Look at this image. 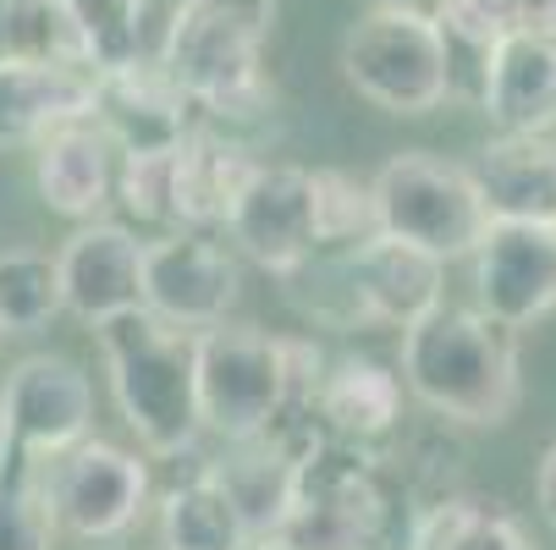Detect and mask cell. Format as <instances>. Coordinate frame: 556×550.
I'll use <instances>...</instances> for the list:
<instances>
[{"label": "cell", "instance_id": "27", "mask_svg": "<svg viewBox=\"0 0 556 550\" xmlns=\"http://www.w3.org/2000/svg\"><path fill=\"white\" fill-rule=\"evenodd\" d=\"M66 12L77 17V28L89 34L94 72L143 55V17H149V0H66Z\"/></svg>", "mask_w": 556, "mask_h": 550}, {"label": "cell", "instance_id": "7", "mask_svg": "<svg viewBox=\"0 0 556 550\" xmlns=\"http://www.w3.org/2000/svg\"><path fill=\"white\" fill-rule=\"evenodd\" d=\"M342 77L386 116H430L452 100L446 44L430 12L369 7L342 34Z\"/></svg>", "mask_w": 556, "mask_h": 550}, {"label": "cell", "instance_id": "20", "mask_svg": "<svg viewBox=\"0 0 556 550\" xmlns=\"http://www.w3.org/2000/svg\"><path fill=\"white\" fill-rule=\"evenodd\" d=\"M491 220H540L556 226V138L551 132H496L473 154Z\"/></svg>", "mask_w": 556, "mask_h": 550}, {"label": "cell", "instance_id": "28", "mask_svg": "<svg viewBox=\"0 0 556 550\" xmlns=\"http://www.w3.org/2000/svg\"><path fill=\"white\" fill-rule=\"evenodd\" d=\"M172 166H177V143H172V149L122 154L116 204H122L138 226H177V215H172Z\"/></svg>", "mask_w": 556, "mask_h": 550}, {"label": "cell", "instance_id": "29", "mask_svg": "<svg viewBox=\"0 0 556 550\" xmlns=\"http://www.w3.org/2000/svg\"><path fill=\"white\" fill-rule=\"evenodd\" d=\"M314 193H320V226H326V248H353L380 231L375 188L353 182L348 171H314Z\"/></svg>", "mask_w": 556, "mask_h": 550}, {"label": "cell", "instance_id": "18", "mask_svg": "<svg viewBox=\"0 0 556 550\" xmlns=\"http://www.w3.org/2000/svg\"><path fill=\"white\" fill-rule=\"evenodd\" d=\"M254 166L260 161L237 138H220L215 127H193L177 143V166H172V215H177L172 231L226 226L249 177H254Z\"/></svg>", "mask_w": 556, "mask_h": 550}, {"label": "cell", "instance_id": "9", "mask_svg": "<svg viewBox=\"0 0 556 550\" xmlns=\"http://www.w3.org/2000/svg\"><path fill=\"white\" fill-rule=\"evenodd\" d=\"M226 238L237 243V254L254 259L270 276H292L303 270L314 254L326 248V226H320V193H314V171L303 166H281V161H260L243 199H237Z\"/></svg>", "mask_w": 556, "mask_h": 550}, {"label": "cell", "instance_id": "8", "mask_svg": "<svg viewBox=\"0 0 556 550\" xmlns=\"http://www.w3.org/2000/svg\"><path fill=\"white\" fill-rule=\"evenodd\" d=\"M45 485H50L61 534L84 545H116L138 528L149 507V462L127 446L89 435L45 462Z\"/></svg>", "mask_w": 556, "mask_h": 550}, {"label": "cell", "instance_id": "17", "mask_svg": "<svg viewBox=\"0 0 556 550\" xmlns=\"http://www.w3.org/2000/svg\"><path fill=\"white\" fill-rule=\"evenodd\" d=\"M94 116V72L55 61H0V149H34L55 127Z\"/></svg>", "mask_w": 556, "mask_h": 550}, {"label": "cell", "instance_id": "25", "mask_svg": "<svg viewBox=\"0 0 556 550\" xmlns=\"http://www.w3.org/2000/svg\"><path fill=\"white\" fill-rule=\"evenodd\" d=\"M61 308H66V292H61V265L50 254H34V248L0 254V325H7V336L45 331Z\"/></svg>", "mask_w": 556, "mask_h": 550}, {"label": "cell", "instance_id": "34", "mask_svg": "<svg viewBox=\"0 0 556 550\" xmlns=\"http://www.w3.org/2000/svg\"><path fill=\"white\" fill-rule=\"evenodd\" d=\"M12 451H17V446H12V424H7V402H0V468L12 462Z\"/></svg>", "mask_w": 556, "mask_h": 550}, {"label": "cell", "instance_id": "19", "mask_svg": "<svg viewBox=\"0 0 556 550\" xmlns=\"http://www.w3.org/2000/svg\"><path fill=\"white\" fill-rule=\"evenodd\" d=\"M480 111L502 132H556V28H513L496 44Z\"/></svg>", "mask_w": 556, "mask_h": 550}, {"label": "cell", "instance_id": "22", "mask_svg": "<svg viewBox=\"0 0 556 550\" xmlns=\"http://www.w3.org/2000/svg\"><path fill=\"white\" fill-rule=\"evenodd\" d=\"M254 539L243 501L215 474V462L161 496V550H254Z\"/></svg>", "mask_w": 556, "mask_h": 550}, {"label": "cell", "instance_id": "21", "mask_svg": "<svg viewBox=\"0 0 556 550\" xmlns=\"http://www.w3.org/2000/svg\"><path fill=\"white\" fill-rule=\"evenodd\" d=\"M403 397H408L403 369H391L380 358H364V353H348V358L326 363L314 413H320V424L331 435L375 446V440L403 430Z\"/></svg>", "mask_w": 556, "mask_h": 550}, {"label": "cell", "instance_id": "35", "mask_svg": "<svg viewBox=\"0 0 556 550\" xmlns=\"http://www.w3.org/2000/svg\"><path fill=\"white\" fill-rule=\"evenodd\" d=\"M254 550H303V545H292V539H281V534H265V539H254Z\"/></svg>", "mask_w": 556, "mask_h": 550}, {"label": "cell", "instance_id": "33", "mask_svg": "<svg viewBox=\"0 0 556 550\" xmlns=\"http://www.w3.org/2000/svg\"><path fill=\"white\" fill-rule=\"evenodd\" d=\"M12 0H0V61H12Z\"/></svg>", "mask_w": 556, "mask_h": 550}, {"label": "cell", "instance_id": "12", "mask_svg": "<svg viewBox=\"0 0 556 550\" xmlns=\"http://www.w3.org/2000/svg\"><path fill=\"white\" fill-rule=\"evenodd\" d=\"M342 281H348L353 314L364 325L408 331L446 303L441 297L446 259H435L430 248H419L408 238H391V231H375V238H364L342 254Z\"/></svg>", "mask_w": 556, "mask_h": 550}, {"label": "cell", "instance_id": "14", "mask_svg": "<svg viewBox=\"0 0 556 550\" xmlns=\"http://www.w3.org/2000/svg\"><path fill=\"white\" fill-rule=\"evenodd\" d=\"M143 259H149V243H138L132 226L77 220V231L55 254L66 314H77L84 325H105L116 314L143 308Z\"/></svg>", "mask_w": 556, "mask_h": 550}, {"label": "cell", "instance_id": "15", "mask_svg": "<svg viewBox=\"0 0 556 550\" xmlns=\"http://www.w3.org/2000/svg\"><path fill=\"white\" fill-rule=\"evenodd\" d=\"M193 111L199 105L182 94L161 55H138L94 72V121L116 138L122 154L182 143L193 132Z\"/></svg>", "mask_w": 556, "mask_h": 550}, {"label": "cell", "instance_id": "23", "mask_svg": "<svg viewBox=\"0 0 556 550\" xmlns=\"http://www.w3.org/2000/svg\"><path fill=\"white\" fill-rule=\"evenodd\" d=\"M408 550H534V545L502 501L452 490V496L419 507Z\"/></svg>", "mask_w": 556, "mask_h": 550}, {"label": "cell", "instance_id": "26", "mask_svg": "<svg viewBox=\"0 0 556 550\" xmlns=\"http://www.w3.org/2000/svg\"><path fill=\"white\" fill-rule=\"evenodd\" d=\"M7 17H12V55L17 61H55V66H89L94 72L89 34L77 28L66 0H12Z\"/></svg>", "mask_w": 556, "mask_h": 550}, {"label": "cell", "instance_id": "13", "mask_svg": "<svg viewBox=\"0 0 556 550\" xmlns=\"http://www.w3.org/2000/svg\"><path fill=\"white\" fill-rule=\"evenodd\" d=\"M473 292L480 308L513 331L556 314V226L491 220L485 243L473 248Z\"/></svg>", "mask_w": 556, "mask_h": 550}, {"label": "cell", "instance_id": "2", "mask_svg": "<svg viewBox=\"0 0 556 550\" xmlns=\"http://www.w3.org/2000/svg\"><path fill=\"white\" fill-rule=\"evenodd\" d=\"M326 363L303 336H270L260 325L199 331V408L204 430L220 440L270 435L292 413H314Z\"/></svg>", "mask_w": 556, "mask_h": 550}, {"label": "cell", "instance_id": "5", "mask_svg": "<svg viewBox=\"0 0 556 550\" xmlns=\"http://www.w3.org/2000/svg\"><path fill=\"white\" fill-rule=\"evenodd\" d=\"M303 550H386L391 539V490L386 468L364 440L326 435L298 457L292 507L276 528Z\"/></svg>", "mask_w": 556, "mask_h": 550}, {"label": "cell", "instance_id": "11", "mask_svg": "<svg viewBox=\"0 0 556 550\" xmlns=\"http://www.w3.org/2000/svg\"><path fill=\"white\" fill-rule=\"evenodd\" d=\"M7 424H12V446L28 457H61L66 446L94 435V385L84 374V363H72L66 353H28L12 374H7Z\"/></svg>", "mask_w": 556, "mask_h": 550}, {"label": "cell", "instance_id": "24", "mask_svg": "<svg viewBox=\"0 0 556 550\" xmlns=\"http://www.w3.org/2000/svg\"><path fill=\"white\" fill-rule=\"evenodd\" d=\"M61 517L50 507L45 485V457L12 451L0 468V550H55Z\"/></svg>", "mask_w": 556, "mask_h": 550}, {"label": "cell", "instance_id": "1", "mask_svg": "<svg viewBox=\"0 0 556 550\" xmlns=\"http://www.w3.org/2000/svg\"><path fill=\"white\" fill-rule=\"evenodd\" d=\"M403 380L446 424L502 430L523 402L518 331L485 308H435L403 331Z\"/></svg>", "mask_w": 556, "mask_h": 550}, {"label": "cell", "instance_id": "6", "mask_svg": "<svg viewBox=\"0 0 556 550\" xmlns=\"http://www.w3.org/2000/svg\"><path fill=\"white\" fill-rule=\"evenodd\" d=\"M380 231L430 248L435 259H473L491 231V204L468 166H452L430 149H403L375 171Z\"/></svg>", "mask_w": 556, "mask_h": 550}, {"label": "cell", "instance_id": "3", "mask_svg": "<svg viewBox=\"0 0 556 550\" xmlns=\"http://www.w3.org/2000/svg\"><path fill=\"white\" fill-rule=\"evenodd\" d=\"M111 397L149 457H188L204 435L199 408V331L161 320L154 308H132L94 325Z\"/></svg>", "mask_w": 556, "mask_h": 550}, {"label": "cell", "instance_id": "16", "mask_svg": "<svg viewBox=\"0 0 556 550\" xmlns=\"http://www.w3.org/2000/svg\"><path fill=\"white\" fill-rule=\"evenodd\" d=\"M116 171H122V149L94 116L66 121L45 143H34L39 199L66 220H100V209L116 199Z\"/></svg>", "mask_w": 556, "mask_h": 550}, {"label": "cell", "instance_id": "4", "mask_svg": "<svg viewBox=\"0 0 556 550\" xmlns=\"http://www.w3.org/2000/svg\"><path fill=\"white\" fill-rule=\"evenodd\" d=\"M265 39L254 23L231 17L215 0H182L161 34L166 72L182 84V94L199 105L210 121H254L276 105V89L260 66Z\"/></svg>", "mask_w": 556, "mask_h": 550}, {"label": "cell", "instance_id": "36", "mask_svg": "<svg viewBox=\"0 0 556 550\" xmlns=\"http://www.w3.org/2000/svg\"><path fill=\"white\" fill-rule=\"evenodd\" d=\"M0 336H7V325H0Z\"/></svg>", "mask_w": 556, "mask_h": 550}, {"label": "cell", "instance_id": "10", "mask_svg": "<svg viewBox=\"0 0 556 550\" xmlns=\"http://www.w3.org/2000/svg\"><path fill=\"white\" fill-rule=\"evenodd\" d=\"M237 292H243V270L210 231H166V238L149 243L143 308H154L161 320L182 331H210L231 320Z\"/></svg>", "mask_w": 556, "mask_h": 550}, {"label": "cell", "instance_id": "31", "mask_svg": "<svg viewBox=\"0 0 556 550\" xmlns=\"http://www.w3.org/2000/svg\"><path fill=\"white\" fill-rule=\"evenodd\" d=\"M534 507L545 512V523L556 528V446H545L540 468H534Z\"/></svg>", "mask_w": 556, "mask_h": 550}, {"label": "cell", "instance_id": "30", "mask_svg": "<svg viewBox=\"0 0 556 550\" xmlns=\"http://www.w3.org/2000/svg\"><path fill=\"white\" fill-rule=\"evenodd\" d=\"M491 17L513 34V28H556V0H485Z\"/></svg>", "mask_w": 556, "mask_h": 550}, {"label": "cell", "instance_id": "32", "mask_svg": "<svg viewBox=\"0 0 556 550\" xmlns=\"http://www.w3.org/2000/svg\"><path fill=\"white\" fill-rule=\"evenodd\" d=\"M369 7H391V12H430V17H435L441 0H369Z\"/></svg>", "mask_w": 556, "mask_h": 550}]
</instances>
